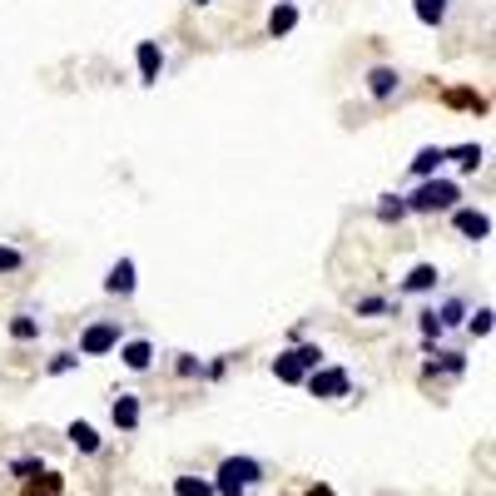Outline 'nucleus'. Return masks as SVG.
Returning a JSON list of instances; mask_svg holds the SVG:
<instances>
[{"instance_id":"nucleus-1","label":"nucleus","mask_w":496,"mask_h":496,"mask_svg":"<svg viewBox=\"0 0 496 496\" xmlns=\"http://www.w3.org/2000/svg\"><path fill=\"white\" fill-rule=\"evenodd\" d=\"M457 199H462V189L432 174V179H417L412 194H402V204H407V214H442V209H457Z\"/></svg>"},{"instance_id":"nucleus-2","label":"nucleus","mask_w":496,"mask_h":496,"mask_svg":"<svg viewBox=\"0 0 496 496\" xmlns=\"http://www.w3.org/2000/svg\"><path fill=\"white\" fill-rule=\"evenodd\" d=\"M323 347L318 343H293V347H283L278 357H273V378L278 382H288V388H298L303 378H308V372H313V367H323Z\"/></svg>"},{"instance_id":"nucleus-3","label":"nucleus","mask_w":496,"mask_h":496,"mask_svg":"<svg viewBox=\"0 0 496 496\" xmlns=\"http://www.w3.org/2000/svg\"><path fill=\"white\" fill-rule=\"evenodd\" d=\"M263 482V462L253 457H228L214 476V496H248V486Z\"/></svg>"},{"instance_id":"nucleus-4","label":"nucleus","mask_w":496,"mask_h":496,"mask_svg":"<svg viewBox=\"0 0 496 496\" xmlns=\"http://www.w3.org/2000/svg\"><path fill=\"white\" fill-rule=\"evenodd\" d=\"M308 392H313L318 402H338V398H347V392H353V378H347V367H313V372H308Z\"/></svg>"},{"instance_id":"nucleus-5","label":"nucleus","mask_w":496,"mask_h":496,"mask_svg":"<svg viewBox=\"0 0 496 496\" xmlns=\"http://www.w3.org/2000/svg\"><path fill=\"white\" fill-rule=\"evenodd\" d=\"M119 347V323L115 318H99V323H90L85 333H80V357H105Z\"/></svg>"},{"instance_id":"nucleus-6","label":"nucleus","mask_w":496,"mask_h":496,"mask_svg":"<svg viewBox=\"0 0 496 496\" xmlns=\"http://www.w3.org/2000/svg\"><path fill=\"white\" fill-rule=\"evenodd\" d=\"M134 65H140V85H159V75H164V45L159 40H140V45H134Z\"/></svg>"},{"instance_id":"nucleus-7","label":"nucleus","mask_w":496,"mask_h":496,"mask_svg":"<svg viewBox=\"0 0 496 496\" xmlns=\"http://www.w3.org/2000/svg\"><path fill=\"white\" fill-rule=\"evenodd\" d=\"M134 259H115L109 263V273H105V293L109 298H134V288H140V278H134Z\"/></svg>"},{"instance_id":"nucleus-8","label":"nucleus","mask_w":496,"mask_h":496,"mask_svg":"<svg viewBox=\"0 0 496 496\" xmlns=\"http://www.w3.org/2000/svg\"><path fill=\"white\" fill-rule=\"evenodd\" d=\"M452 228L462 238H472V244H482V238H492V214H482V209H452Z\"/></svg>"},{"instance_id":"nucleus-9","label":"nucleus","mask_w":496,"mask_h":496,"mask_svg":"<svg viewBox=\"0 0 496 496\" xmlns=\"http://www.w3.org/2000/svg\"><path fill=\"white\" fill-rule=\"evenodd\" d=\"M119 363L130 367V372H150L154 343H150V338H130V343H119Z\"/></svg>"},{"instance_id":"nucleus-10","label":"nucleus","mask_w":496,"mask_h":496,"mask_svg":"<svg viewBox=\"0 0 496 496\" xmlns=\"http://www.w3.org/2000/svg\"><path fill=\"white\" fill-rule=\"evenodd\" d=\"M398 85H402V75L392 65H372V70H367V95H372V99H392V95H398Z\"/></svg>"},{"instance_id":"nucleus-11","label":"nucleus","mask_w":496,"mask_h":496,"mask_svg":"<svg viewBox=\"0 0 496 496\" xmlns=\"http://www.w3.org/2000/svg\"><path fill=\"white\" fill-rule=\"evenodd\" d=\"M293 30H298V5H293V0H278L269 11V35L283 40V35H293Z\"/></svg>"},{"instance_id":"nucleus-12","label":"nucleus","mask_w":496,"mask_h":496,"mask_svg":"<svg viewBox=\"0 0 496 496\" xmlns=\"http://www.w3.org/2000/svg\"><path fill=\"white\" fill-rule=\"evenodd\" d=\"M442 164H447V150H442V144H427V150H417V159L407 164V174H412V179H432Z\"/></svg>"},{"instance_id":"nucleus-13","label":"nucleus","mask_w":496,"mask_h":496,"mask_svg":"<svg viewBox=\"0 0 496 496\" xmlns=\"http://www.w3.org/2000/svg\"><path fill=\"white\" fill-rule=\"evenodd\" d=\"M109 417H115L119 432H134L140 427V398H134V392H119L115 407H109Z\"/></svg>"},{"instance_id":"nucleus-14","label":"nucleus","mask_w":496,"mask_h":496,"mask_svg":"<svg viewBox=\"0 0 496 496\" xmlns=\"http://www.w3.org/2000/svg\"><path fill=\"white\" fill-rule=\"evenodd\" d=\"M442 283V273H437V263H417V269L402 278V293H432Z\"/></svg>"},{"instance_id":"nucleus-15","label":"nucleus","mask_w":496,"mask_h":496,"mask_svg":"<svg viewBox=\"0 0 496 496\" xmlns=\"http://www.w3.org/2000/svg\"><path fill=\"white\" fill-rule=\"evenodd\" d=\"M422 372H427V378H437V372H447V378H462V372H466V357H462V353H432Z\"/></svg>"},{"instance_id":"nucleus-16","label":"nucleus","mask_w":496,"mask_h":496,"mask_svg":"<svg viewBox=\"0 0 496 496\" xmlns=\"http://www.w3.org/2000/svg\"><path fill=\"white\" fill-rule=\"evenodd\" d=\"M65 437H70V447H75V452H85V457H95V452H99V432L90 427V422H70Z\"/></svg>"},{"instance_id":"nucleus-17","label":"nucleus","mask_w":496,"mask_h":496,"mask_svg":"<svg viewBox=\"0 0 496 496\" xmlns=\"http://www.w3.org/2000/svg\"><path fill=\"white\" fill-rule=\"evenodd\" d=\"M447 159H452L462 174H476V169H482V159H486V150H482V144H457V150H447Z\"/></svg>"},{"instance_id":"nucleus-18","label":"nucleus","mask_w":496,"mask_h":496,"mask_svg":"<svg viewBox=\"0 0 496 496\" xmlns=\"http://www.w3.org/2000/svg\"><path fill=\"white\" fill-rule=\"evenodd\" d=\"M412 15H417L422 25H432V30H437V25L447 21V0H412Z\"/></svg>"},{"instance_id":"nucleus-19","label":"nucleus","mask_w":496,"mask_h":496,"mask_svg":"<svg viewBox=\"0 0 496 496\" xmlns=\"http://www.w3.org/2000/svg\"><path fill=\"white\" fill-rule=\"evenodd\" d=\"M378 218L382 224H402V218H412V214H407V204H402V194H382L378 199Z\"/></svg>"},{"instance_id":"nucleus-20","label":"nucleus","mask_w":496,"mask_h":496,"mask_svg":"<svg viewBox=\"0 0 496 496\" xmlns=\"http://www.w3.org/2000/svg\"><path fill=\"white\" fill-rule=\"evenodd\" d=\"M11 338H15V343H35V338H40V318L15 313V318H11Z\"/></svg>"},{"instance_id":"nucleus-21","label":"nucleus","mask_w":496,"mask_h":496,"mask_svg":"<svg viewBox=\"0 0 496 496\" xmlns=\"http://www.w3.org/2000/svg\"><path fill=\"white\" fill-rule=\"evenodd\" d=\"M432 313H437V323H442V328H457V323H466V303L462 298H447L442 308H432Z\"/></svg>"},{"instance_id":"nucleus-22","label":"nucleus","mask_w":496,"mask_h":496,"mask_svg":"<svg viewBox=\"0 0 496 496\" xmlns=\"http://www.w3.org/2000/svg\"><path fill=\"white\" fill-rule=\"evenodd\" d=\"M174 496H214V482H204V476H174Z\"/></svg>"},{"instance_id":"nucleus-23","label":"nucleus","mask_w":496,"mask_h":496,"mask_svg":"<svg viewBox=\"0 0 496 496\" xmlns=\"http://www.w3.org/2000/svg\"><path fill=\"white\" fill-rule=\"evenodd\" d=\"M392 303L382 298V293H367V298H357V318H388Z\"/></svg>"},{"instance_id":"nucleus-24","label":"nucleus","mask_w":496,"mask_h":496,"mask_svg":"<svg viewBox=\"0 0 496 496\" xmlns=\"http://www.w3.org/2000/svg\"><path fill=\"white\" fill-rule=\"evenodd\" d=\"M80 367V353H55L50 363H45V372H50V378H65V372H75Z\"/></svg>"},{"instance_id":"nucleus-25","label":"nucleus","mask_w":496,"mask_h":496,"mask_svg":"<svg viewBox=\"0 0 496 496\" xmlns=\"http://www.w3.org/2000/svg\"><path fill=\"white\" fill-rule=\"evenodd\" d=\"M21 269H25V253L11 244H0V273H21Z\"/></svg>"},{"instance_id":"nucleus-26","label":"nucleus","mask_w":496,"mask_h":496,"mask_svg":"<svg viewBox=\"0 0 496 496\" xmlns=\"http://www.w3.org/2000/svg\"><path fill=\"white\" fill-rule=\"evenodd\" d=\"M466 333H472V338H486V333H492V308H476V313L466 318Z\"/></svg>"},{"instance_id":"nucleus-27","label":"nucleus","mask_w":496,"mask_h":496,"mask_svg":"<svg viewBox=\"0 0 496 496\" xmlns=\"http://www.w3.org/2000/svg\"><path fill=\"white\" fill-rule=\"evenodd\" d=\"M174 372H179V378H204V363H199L194 353H179V363H174Z\"/></svg>"},{"instance_id":"nucleus-28","label":"nucleus","mask_w":496,"mask_h":496,"mask_svg":"<svg viewBox=\"0 0 496 496\" xmlns=\"http://www.w3.org/2000/svg\"><path fill=\"white\" fill-rule=\"evenodd\" d=\"M447 99H452V105H462V109H482V99H476L472 90H452Z\"/></svg>"},{"instance_id":"nucleus-29","label":"nucleus","mask_w":496,"mask_h":496,"mask_svg":"<svg viewBox=\"0 0 496 496\" xmlns=\"http://www.w3.org/2000/svg\"><path fill=\"white\" fill-rule=\"evenodd\" d=\"M11 472H15V476H35V472H40V462H35V457H15Z\"/></svg>"},{"instance_id":"nucleus-30","label":"nucleus","mask_w":496,"mask_h":496,"mask_svg":"<svg viewBox=\"0 0 496 496\" xmlns=\"http://www.w3.org/2000/svg\"><path fill=\"white\" fill-rule=\"evenodd\" d=\"M224 372H228V357H214V363L204 367V378H224Z\"/></svg>"},{"instance_id":"nucleus-31","label":"nucleus","mask_w":496,"mask_h":496,"mask_svg":"<svg viewBox=\"0 0 496 496\" xmlns=\"http://www.w3.org/2000/svg\"><path fill=\"white\" fill-rule=\"evenodd\" d=\"M308 496H338L333 486H308Z\"/></svg>"},{"instance_id":"nucleus-32","label":"nucleus","mask_w":496,"mask_h":496,"mask_svg":"<svg viewBox=\"0 0 496 496\" xmlns=\"http://www.w3.org/2000/svg\"><path fill=\"white\" fill-rule=\"evenodd\" d=\"M189 5H214V0H189Z\"/></svg>"}]
</instances>
